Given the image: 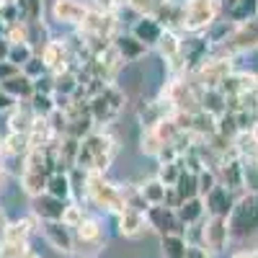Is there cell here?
<instances>
[{"mask_svg": "<svg viewBox=\"0 0 258 258\" xmlns=\"http://www.w3.org/2000/svg\"><path fill=\"white\" fill-rule=\"evenodd\" d=\"M178 176H181V165H178V160H176V163H163L155 178H158L163 186H176Z\"/></svg>", "mask_w": 258, "mask_h": 258, "instance_id": "obj_38", "label": "cell"}, {"mask_svg": "<svg viewBox=\"0 0 258 258\" xmlns=\"http://www.w3.org/2000/svg\"><path fill=\"white\" fill-rule=\"evenodd\" d=\"M124 109V93L116 85H106L101 93H96L93 98H88V111L93 124H109L119 116V111Z\"/></svg>", "mask_w": 258, "mask_h": 258, "instance_id": "obj_4", "label": "cell"}, {"mask_svg": "<svg viewBox=\"0 0 258 258\" xmlns=\"http://www.w3.org/2000/svg\"><path fill=\"white\" fill-rule=\"evenodd\" d=\"M21 0H0V6H18Z\"/></svg>", "mask_w": 258, "mask_h": 258, "instance_id": "obj_49", "label": "cell"}, {"mask_svg": "<svg viewBox=\"0 0 258 258\" xmlns=\"http://www.w3.org/2000/svg\"><path fill=\"white\" fill-rule=\"evenodd\" d=\"M197 181H199V197H202V199L220 183V181H217V173H214V170H209V168H204L202 173H197Z\"/></svg>", "mask_w": 258, "mask_h": 258, "instance_id": "obj_41", "label": "cell"}, {"mask_svg": "<svg viewBox=\"0 0 258 258\" xmlns=\"http://www.w3.org/2000/svg\"><path fill=\"white\" fill-rule=\"evenodd\" d=\"M29 153V135L21 132H8L0 142V155H16V158H26Z\"/></svg>", "mask_w": 258, "mask_h": 258, "instance_id": "obj_23", "label": "cell"}, {"mask_svg": "<svg viewBox=\"0 0 258 258\" xmlns=\"http://www.w3.org/2000/svg\"><path fill=\"white\" fill-rule=\"evenodd\" d=\"M80 88V78L73 68L62 70L54 75V96H62V98H73Z\"/></svg>", "mask_w": 258, "mask_h": 258, "instance_id": "obj_21", "label": "cell"}, {"mask_svg": "<svg viewBox=\"0 0 258 258\" xmlns=\"http://www.w3.org/2000/svg\"><path fill=\"white\" fill-rule=\"evenodd\" d=\"M31 57H34V49L29 44H11V49H8V62H13L18 70L24 68Z\"/></svg>", "mask_w": 258, "mask_h": 258, "instance_id": "obj_37", "label": "cell"}, {"mask_svg": "<svg viewBox=\"0 0 258 258\" xmlns=\"http://www.w3.org/2000/svg\"><path fill=\"white\" fill-rule=\"evenodd\" d=\"M64 209H68V202H59L49 197V194H41V197L31 199V212L41 222H59L64 217Z\"/></svg>", "mask_w": 258, "mask_h": 258, "instance_id": "obj_11", "label": "cell"}, {"mask_svg": "<svg viewBox=\"0 0 258 258\" xmlns=\"http://www.w3.org/2000/svg\"><path fill=\"white\" fill-rule=\"evenodd\" d=\"M176 214H178V222H181V227H188V225H197V222H202V220L207 217L204 199H202V197H197V199H188V202H183V204L176 209Z\"/></svg>", "mask_w": 258, "mask_h": 258, "instance_id": "obj_19", "label": "cell"}, {"mask_svg": "<svg viewBox=\"0 0 258 258\" xmlns=\"http://www.w3.org/2000/svg\"><path fill=\"white\" fill-rule=\"evenodd\" d=\"M21 70L16 68V64L13 62H8V59H3V62H0V85H3L6 80H11L13 75H18Z\"/></svg>", "mask_w": 258, "mask_h": 258, "instance_id": "obj_43", "label": "cell"}, {"mask_svg": "<svg viewBox=\"0 0 258 258\" xmlns=\"http://www.w3.org/2000/svg\"><path fill=\"white\" fill-rule=\"evenodd\" d=\"M111 47L114 52L121 57V62H135L140 59L142 54H147V47L142 44V41H137L132 34H116L111 39Z\"/></svg>", "mask_w": 258, "mask_h": 258, "instance_id": "obj_15", "label": "cell"}, {"mask_svg": "<svg viewBox=\"0 0 258 258\" xmlns=\"http://www.w3.org/2000/svg\"><path fill=\"white\" fill-rule=\"evenodd\" d=\"M21 73H24L29 80H36V78H41V75H47V64L41 62V57L39 54H34L24 68H21Z\"/></svg>", "mask_w": 258, "mask_h": 258, "instance_id": "obj_40", "label": "cell"}, {"mask_svg": "<svg viewBox=\"0 0 258 258\" xmlns=\"http://www.w3.org/2000/svg\"><path fill=\"white\" fill-rule=\"evenodd\" d=\"M88 13L91 8L80 0H54L52 3V18L64 26H80Z\"/></svg>", "mask_w": 258, "mask_h": 258, "instance_id": "obj_8", "label": "cell"}, {"mask_svg": "<svg viewBox=\"0 0 258 258\" xmlns=\"http://www.w3.org/2000/svg\"><path fill=\"white\" fill-rule=\"evenodd\" d=\"M16 103H18L16 98H11L8 93H3V91H0V114H8V111L13 109Z\"/></svg>", "mask_w": 258, "mask_h": 258, "instance_id": "obj_45", "label": "cell"}, {"mask_svg": "<svg viewBox=\"0 0 258 258\" xmlns=\"http://www.w3.org/2000/svg\"><path fill=\"white\" fill-rule=\"evenodd\" d=\"M85 145L91 147V155H93V173H106L109 165L114 163L116 155V140L109 132H91L85 137Z\"/></svg>", "mask_w": 258, "mask_h": 258, "instance_id": "obj_5", "label": "cell"}, {"mask_svg": "<svg viewBox=\"0 0 258 258\" xmlns=\"http://www.w3.org/2000/svg\"><path fill=\"white\" fill-rule=\"evenodd\" d=\"M227 230L230 238H250L258 232V194H243L240 199H235L232 212L227 214Z\"/></svg>", "mask_w": 258, "mask_h": 258, "instance_id": "obj_1", "label": "cell"}, {"mask_svg": "<svg viewBox=\"0 0 258 258\" xmlns=\"http://www.w3.org/2000/svg\"><path fill=\"white\" fill-rule=\"evenodd\" d=\"M232 258H258V250H240V253H235Z\"/></svg>", "mask_w": 258, "mask_h": 258, "instance_id": "obj_47", "label": "cell"}, {"mask_svg": "<svg viewBox=\"0 0 258 258\" xmlns=\"http://www.w3.org/2000/svg\"><path fill=\"white\" fill-rule=\"evenodd\" d=\"M235 3H238V0H220V11H222V13H227Z\"/></svg>", "mask_w": 258, "mask_h": 258, "instance_id": "obj_48", "label": "cell"}, {"mask_svg": "<svg viewBox=\"0 0 258 258\" xmlns=\"http://www.w3.org/2000/svg\"><path fill=\"white\" fill-rule=\"evenodd\" d=\"M230 240V230L225 217H207L204 220V248L209 253H222Z\"/></svg>", "mask_w": 258, "mask_h": 258, "instance_id": "obj_10", "label": "cell"}, {"mask_svg": "<svg viewBox=\"0 0 258 258\" xmlns=\"http://www.w3.org/2000/svg\"><path fill=\"white\" fill-rule=\"evenodd\" d=\"M232 204H235V197L232 191H227L222 183L214 186L207 197H204V209H207V217H225L232 212Z\"/></svg>", "mask_w": 258, "mask_h": 258, "instance_id": "obj_12", "label": "cell"}, {"mask_svg": "<svg viewBox=\"0 0 258 258\" xmlns=\"http://www.w3.org/2000/svg\"><path fill=\"white\" fill-rule=\"evenodd\" d=\"M52 140H57V137H54V132H52L49 121H47V119H36L34 126L29 129V150H31V147H47Z\"/></svg>", "mask_w": 258, "mask_h": 258, "instance_id": "obj_26", "label": "cell"}, {"mask_svg": "<svg viewBox=\"0 0 258 258\" xmlns=\"http://www.w3.org/2000/svg\"><path fill=\"white\" fill-rule=\"evenodd\" d=\"M250 93H253V96L258 98V78H255V83H253V88H250Z\"/></svg>", "mask_w": 258, "mask_h": 258, "instance_id": "obj_50", "label": "cell"}, {"mask_svg": "<svg viewBox=\"0 0 258 258\" xmlns=\"http://www.w3.org/2000/svg\"><path fill=\"white\" fill-rule=\"evenodd\" d=\"M0 91L8 93L16 101H29L34 96V80H29L24 73H18V75H13L11 80H6L3 85H0Z\"/></svg>", "mask_w": 258, "mask_h": 258, "instance_id": "obj_18", "label": "cell"}, {"mask_svg": "<svg viewBox=\"0 0 258 258\" xmlns=\"http://www.w3.org/2000/svg\"><path fill=\"white\" fill-rule=\"evenodd\" d=\"M255 16H258V0H238V3L227 11V21H232L235 26L248 24Z\"/></svg>", "mask_w": 258, "mask_h": 258, "instance_id": "obj_24", "label": "cell"}, {"mask_svg": "<svg viewBox=\"0 0 258 258\" xmlns=\"http://www.w3.org/2000/svg\"><path fill=\"white\" fill-rule=\"evenodd\" d=\"M165 188H168V186H163L158 178H150V181H145V183L140 186L147 207H160V204L165 202Z\"/></svg>", "mask_w": 258, "mask_h": 258, "instance_id": "obj_32", "label": "cell"}, {"mask_svg": "<svg viewBox=\"0 0 258 258\" xmlns=\"http://www.w3.org/2000/svg\"><path fill=\"white\" fill-rule=\"evenodd\" d=\"M29 106L36 119H49L54 111H57V103H54V96H47V93H34L29 98Z\"/></svg>", "mask_w": 258, "mask_h": 258, "instance_id": "obj_31", "label": "cell"}, {"mask_svg": "<svg viewBox=\"0 0 258 258\" xmlns=\"http://www.w3.org/2000/svg\"><path fill=\"white\" fill-rule=\"evenodd\" d=\"M140 145H142V153H145V155H153V158H158V153L163 150V145H165V142L158 137V132H155V129L150 126V129H145V132H142V140H140Z\"/></svg>", "mask_w": 258, "mask_h": 258, "instance_id": "obj_35", "label": "cell"}, {"mask_svg": "<svg viewBox=\"0 0 258 258\" xmlns=\"http://www.w3.org/2000/svg\"><path fill=\"white\" fill-rule=\"evenodd\" d=\"M217 135H220V137H225V140H230V142L240 135V129H238V119H235V114L225 111L222 116H217Z\"/></svg>", "mask_w": 258, "mask_h": 258, "instance_id": "obj_34", "label": "cell"}, {"mask_svg": "<svg viewBox=\"0 0 258 258\" xmlns=\"http://www.w3.org/2000/svg\"><path fill=\"white\" fill-rule=\"evenodd\" d=\"M41 235H44V240H47L57 253H64V255L73 253L75 232L64 225L62 220H59V222H41Z\"/></svg>", "mask_w": 258, "mask_h": 258, "instance_id": "obj_9", "label": "cell"}, {"mask_svg": "<svg viewBox=\"0 0 258 258\" xmlns=\"http://www.w3.org/2000/svg\"><path fill=\"white\" fill-rule=\"evenodd\" d=\"M145 220H147V227L155 230L160 238H163V235H183V227H181V222H178L176 209H170V207H165V204L150 207V209L145 212Z\"/></svg>", "mask_w": 258, "mask_h": 258, "instance_id": "obj_6", "label": "cell"}, {"mask_svg": "<svg viewBox=\"0 0 258 258\" xmlns=\"http://www.w3.org/2000/svg\"><path fill=\"white\" fill-rule=\"evenodd\" d=\"M52 41V36H49V31H47V26L41 24H29V39H26V44L34 49V54H41L47 49V44Z\"/></svg>", "mask_w": 258, "mask_h": 258, "instance_id": "obj_29", "label": "cell"}, {"mask_svg": "<svg viewBox=\"0 0 258 258\" xmlns=\"http://www.w3.org/2000/svg\"><path fill=\"white\" fill-rule=\"evenodd\" d=\"M41 57V62L47 64V73H52V75H57V73H62V70H68L70 64L68 62H73V52H70V44L64 39H52L49 44H47V49L39 54Z\"/></svg>", "mask_w": 258, "mask_h": 258, "instance_id": "obj_7", "label": "cell"}, {"mask_svg": "<svg viewBox=\"0 0 258 258\" xmlns=\"http://www.w3.org/2000/svg\"><path fill=\"white\" fill-rule=\"evenodd\" d=\"M83 220H85V212H83V207H80L78 202H73V204L68 202V209H64V217H62V222L68 225L70 230H75V227H78Z\"/></svg>", "mask_w": 258, "mask_h": 258, "instance_id": "obj_39", "label": "cell"}, {"mask_svg": "<svg viewBox=\"0 0 258 258\" xmlns=\"http://www.w3.org/2000/svg\"><path fill=\"white\" fill-rule=\"evenodd\" d=\"M75 238L78 240H93V243H106V235H103V227H101V222L98 220H93V217H85L75 230Z\"/></svg>", "mask_w": 258, "mask_h": 258, "instance_id": "obj_28", "label": "cell"}, {"mask_svg": "<svg viewBox=\"0 0 258 258\" xmlns=\"http://www.w3.org/2000/svg\"><path fill=\"white\" fill-rule=\"evenodd\" d=\"M178 191L181 202H188V199H197L199 197V181H197V173H188V170H181V176L173 186Z\"/></svg>", "mask_w": 258, "mask_h": 258, "instance_id": "obj_30", "label": "cell"}, {"mask_svg": "<svg viewBox=\"0 0 258 258\" xmlns=\"http://www.w3.org/2000/svg\"><path fill=\"white\" fill-rule=\"evenodd\" d=\"M116 220H119V235H124V238H140V235L150 230L145 212H137V209H124L121 214H116Z\"/></svg>", "mask_w": 258, "mask_h": 258, "instance_id": "obj_14", "label": "cell"}, {"mask_svg": "<svg viewBox=\"0 0 258 258\" xmlns=\"http://www.w3.org/2000/svg\"><path fill=\"white\" fill-rule=\"evenodd\" d=\"M18 11L26 24H39L41 16H44V0H21Z\"/></svg>", "mask_w": 258, "mask_h": 258, "instance_id": "obj_33", "label": "cell"}, {"mask_svg": "<svg viewBox=\"0 0 258 258\" xmlns=\"http://www.w3.org/2000/svg\"><path fill=\"white\" fill-rule=\"evenodd\" d=\"M160 250H163V258H186L188 243H186L183 235H163Z\"/></svg>", "mask_w": 258, "mask_h": 258, "instance_id": "obj_27", "label": "cell"}, {"mask_svg": "<svg viewBox=\"0 0 258 258\" xmlns=\"http://www.w3.org/2000/svg\"><path fill=\"white\" fill-rule=\"evenodd\" d=\"M85 199L93 207L111 212V214H121L124 212V199H121V188L111 181H106L103 173H88V186H85Z\"/></svg>", "mask_w": 258, "mask_h": 258, "instance_id": "obj_2", "label": "cell"}, {"mask_svg": "<svg viewBox=\"0 0 258 258\" xmlns=\"http://www.w3.org/2000/svg\"><path fill=\"white\" fill-rule=\"evenodd\" d=\"M220 0H186L181 29L188 34H202L220 18Z\"/></svg>", "mask_w": 258, "mask_h": 258, "instance_id": "obj_3", "label": "cell"}, {"mask_svg": "<svg viewBox=\"0 0 258 258\" xmlns=\"http://www.w3.org/2000/svg\"><path fill=\"white\" fill-rule=\"evenodd\" d=\"M34 225H36V217H34V220H16V222H8L6 230H3V243H13V245L29 248V238H31V232H34Z\"/></svg>", "mask_w": 258, "mask_h": 258, "instance_id": "obj_17", "label": "cell"}, {"mask_svg": "<svg viewBox=\"0 0 258 258\" xmlns=\"http://www.w3.org/2000/svg\"><path fill=\"white\" fill-rule=\"evenodd\" d=\"M199 103H202V111L209 114V116H222L227 111V98L217 91V88H212V91H202L199 93Z\"/></svg>", "mask_w": 258, "mask_h": 258, "instance_id": "obj_20", "label": "cell"}, {"mask_svg": "<svg viewBox=\"0 0 258 258\" xmlns=\"http://www.w3.org/2000/svg\"><path fill=\"white\" fill-rule=\"evenodd\" d=\"M34 93H47V96H54V75L47 73L34 80Z\"/></svg>", "mask_w": 258, "mask_h": 258, "instance_id": "obj_42", "label": "cell"}, {"mask_svg": "<svg viewBox=\"0 0 258 258\" xmlns=\"http://www.w3.org/2000/svg\"><path fill=\"white\" fill-rule=\"evenodd\" d=\"M21 258H39V255H36L34 250H26V253H24V255H21Z\"/></svg>", "mask_w": 258, "mask_h": 258, "instance_id": "obj_51", "label": "cell"}, {"mask_svg": "<svg viewBox=\"0 0 258 258\" xmlns=\"http://www.w3.org/2000/svg\"><path fill=\"white\" fill-rule=\"evenodd\" d=\"M186 258H212V253H209L204 245H188Z\"/></svg>", "mask_w": 258, "mask_h": 258, "instance_id": "obj_44", "label": "cell"}, {"mask_svg": "<svg viewBox=\"0 0 258 258\" xmlns=\"http://www.w3.org/2000/svg\"><path fill=\"white\" fill-rule=\"evenodd\" d=\"M101 250H103V243L78 240V238H75V243H73V253H70V255H75V258H96Z\"/></svg>", "mask_w": 258, "mask_h": 258, "instance_id": "obj_36", "label": "cell"}, {"mask_svg": "<svg viewBox=\"0 0 258 258\" xmlns=\"http://www.w3.org/2000/svg\"><path fill=\"white\" fill-rule=\"evenodd\" d=\"M47 178H49V173H44V170H24L21 186H24V191L34 199V197H41V194L47 191Z\"/></svg>", "mask_w": 258, "mask_h": 258, "instance_id": "obj_25", "label": "cell"}, {"mask_svg": "<svg viewBox=\"0 0 258 258\" xmlns=\"http://www.w3.org/2000/svg\"><path fill=\"white\" fill-rule=\"evenodd\" d=\"M163 31H165V29L158 24L153 16H137V18L132 21V36H135L137 41H142L147 49H150V47H158Z\"/></svg>", "mask_w": 258, "mask_h": 258, "instance_id": "obj_13", "label": "cell"}, {"mask_svg": "<svg viewBox=\"0 0 258 258\" xmlns=\"http://www.w3.org/2000/svg\"><path fill=\"white\" fill-rule=\"evenodd\" d=\"M49 197L59 199V202H70L73 197V188H70V176L68 173H62V170H57V173H49L47 178V191Z\"/></svg>", "mask_w": 258, "mask_h": 258, "instance_id": "obj_22", "label": "cell"}, {"mask_svg": "<svg viewBox=\"0 0 258 258\" xmlns=\"http://www.w3.org/2000/svg\"><path fill=\"white\" fill-rule=\"evenodd\" d=\"M8 49H11V44H8V41H6V36H3V39H0V62H3V59H8Z\"/></svg>", "mask_w": 258, "mask_h": 258, "instance_id": "obj_46", "label": "cell"}, {"mask_svg": "<svg viewBox=\"0 0 258 258\" xmlns=\"http://www.w3.org/2000/svg\"><path fill=\"white\" fill-rule=\"evenodd\" d=\"M176 3H186V0H176Z\"/></svg>", "mask_w": 258, "mask_h": 258, "instance_id": "obj_52", "label": "cell"}, {"mask_svg": "<svg viewBox=\"0 0 258 258\" xmlns=\"http://www.w3.org/2000/svg\"><path fill=\"white\" fill-rule=\"evenodd\" d=\"M36 116L31 111L29 101H18L13 109L8 111V132H21V135H29V129L34 126Z\"/></svg>", "mask_w": 258, "mask_h": 258, "instance_id": "obj_16", "label": "cell"}]
</instances>
